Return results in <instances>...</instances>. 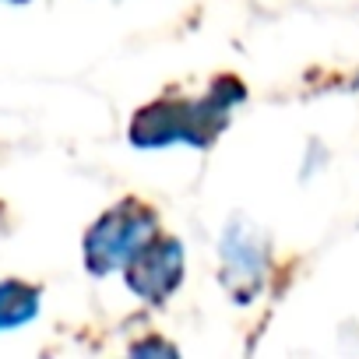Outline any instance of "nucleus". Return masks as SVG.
Masks as SVG:
<instances>
[{
  "label": "nucleus",
  "instance_id": "obj_1",
  "mask_svg": "<svg viewBox=\"0 0 359 359\" xmlns=\"http://www.w3.org/2000/svg\"><path fill=\"white\" fill-rule=\"evenodd\" d=\"M158 236V219L148 205L141 201H120L113 205L109 212H102L88 233H85V243H81V254H85V268L95 275V278H106L113 271H123L137 250Z\"/></svg>",
  "mask_w": 359,
  "mask_h": 359
},
{
  "label": "nucleus",
  "instance_id": "obj_2",
  "mask_svg": "<svg viewBox=\"0 0 359 359\" xmlns=\"http://www.w3.org/2000/svg\"><path fill=\"white\" fill-rule=\"evenodd\" d=\"M271 278L268 236L250 219H233L219 236V282L233 303L247 306Z\"/></svg>",
  "mask_w": 359,
  "mask_h": 359
},
{
  "label": "nucleus",
  "instance_id": "obj_3",
  "mask_svg": "<svg viewBox=\"0 0 359 359\" xmlns=\"http://www.w3.org/2000/svg\"><path fill=\"white\" fill-rule=\"evenodd\" d=\"M184 268H187V250L176 236H151L137 257L123 268L127 289L148 303V306H162L184 282Z\"/></svg>",
  "mask_w": 359,
  "mask_h": 359
},
{
  "label": "nucleus",
  "instance_id": "obj_4",
  "mask_svg": "<svg viewBox=\"0 0 359 359\" xmlns=\"http://www.w3.org/2000/svg\"><path fill=\"white\" fill-rule=\"evenodd\" d=\"M43 313V289L22 278L0 282V334L29 327Z\"/></svg>",
  "mask_w": 359,
  "mask_h": 359
},
{
  "label": "nucleus",
  "instance_id": "obj_5",
  "mask_svg": "<svg viewBox=\"0 0 359 359\" xmlns=\"http://www.w3.org/2000/svg\"><path fill=\"white\" fill-rule=\"evenodd\" d=\"M134 352H137V355H144V352H172V345H165V341H155V345H134Z\"/></svg>",
  "mask_w": 359,
  "mask_h": 359
}]
</instances>
